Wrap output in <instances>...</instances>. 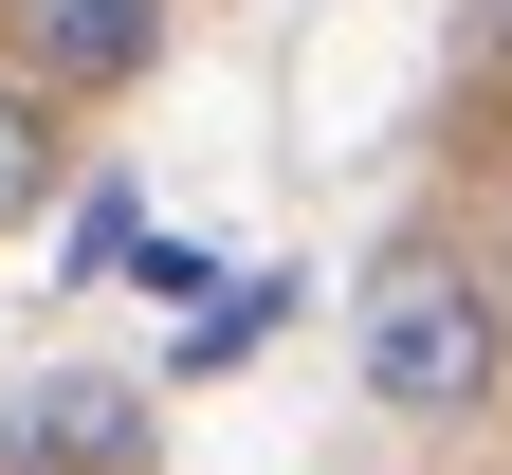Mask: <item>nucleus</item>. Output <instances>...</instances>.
Masks as SVG:
<instances>
[{"mask_svg": "<svg viewBox=\"0 0 512 475\" xmlns=\"http://www.w3.org/2000/svg\"><path fill=\"white\" fill-rule=\"evenodd\" d=\"M476 74H512V0H476Z\"/></svg>", "mask_w": 512, "mask_h": 475, "instance_id": "nucleus-5", "label": "nucleus"}, {"mask_svg": "<svg viewBox=\"0 0 512 475\" xmlns=\"http://www.w3.org/2000/svg\"><path fill=\"white\" fill-rule=\"evenodd\" d=\"M494 293H512V256H494Z\"/></svg>", "mask_w": 512, "mask_h": 475, "instance_id": "nucleus-6", "label": "nucleus"}, {"mask_svg": "<svg viewBox=\"0 0 512 475\" xmlns=\"http://www.w3.org/2000/svg\"><path fill=\"white\" fill-rule=\"evenodd\" d=\"M55 165H74V147H55V92L19 74V55H0V238H19L37 201H55Z\"/></svg>", "mask_w": 512, "mask_h": 475, "instance_id": "nucleus-4", "label": "nucleus"}, {"mask_svg": "<svg viewBox=\"0 0 512 475\" xmlns=\"http://www.w3.org/2000/svg\"><path fill=\"white\" fill-rule=\"evenodd\" d=\"M512 366V293L458 275V256H384L366 275V402L384 421H476Z\"/></svg>", "mask_w": 512, "mask_h": 475, "instance_id": "nucleus-1", "label": "nucleus"}, {"mask_svg": "<svg viewBox=\"0 0 512 475\" xmlns=\"http://www.w3.org/2000/svg\"><path fill=\"white\" fill-rule=\"evenodd\" d=\"M147 439H165V402L128 366H37L0 402V475H147Z\"/></svg>", "mask_w": 512, "mask_h": 475, "instance_id": "nucleus-2", "label": "nucleus"}, {"mask_svg": "<svg viewBox=\"0 0 512 475\" xmlns=\"http://www.w3.org/2000/svg\"><path fill=\"white\" fill-rule=\"evenodd\" d=\"M0 55H19L55 110H92L128 74H165V0H0Z\"/></svg>", "mask_w": 512, "mask_h": 475, "instance_id": "nucleus-3", "label": "nucleus"}]
</instances>
